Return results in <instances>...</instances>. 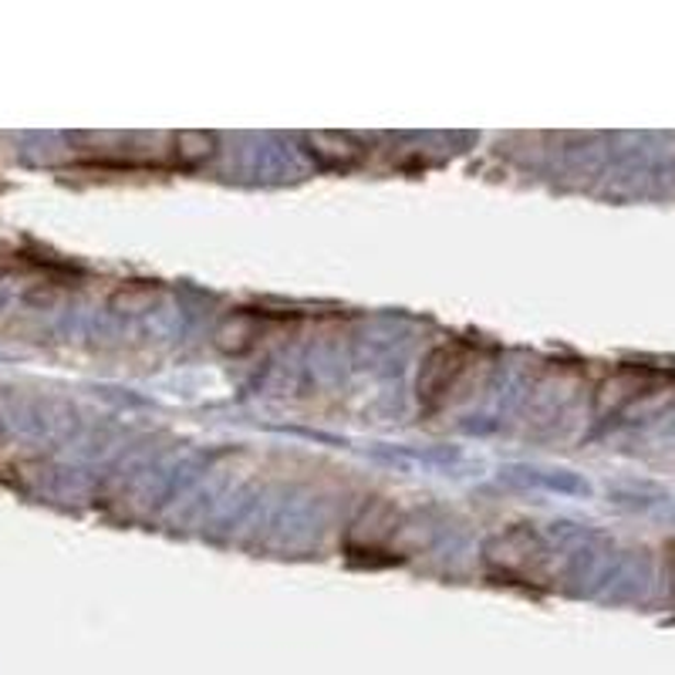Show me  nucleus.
<instances>
[{
    "instance_id": "nucleus-1",
    "label": "nucleus",
    "mask_w": 675,
    "mask_h": 675,
    "mask_svg": "<svg viewBox=\"0 0 675 675\" xmlns=\"http://www.w3.org/2000/svg\"><path fill=\"white\" fill-rule=\"evenodd\" d=\"M476 365H480V358L466 345L432 348L419 369V402L429 405V409H439V405L453 402L470 385Z\"/></svg>"
},
{
    "instance_id": "nucleus-2",
    "label": "nucleus",
    "mask_w": 675,
    "mask_h": 675,
    "mask_svg": "<svg viewBox=\"0 0 675 675\" xmlns=\"http://www.w3.org/2000/svg\"><path fill=\"white\" fill-rule=\"evenodd\" d=\"M318 139L325 143V146H331V149H322V146H311V156H318V162H325V166H338V169H348V166H355L358 159H362V149H358L348 135H318Z\"/></svg>"
}]
</instances>
